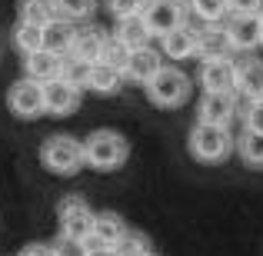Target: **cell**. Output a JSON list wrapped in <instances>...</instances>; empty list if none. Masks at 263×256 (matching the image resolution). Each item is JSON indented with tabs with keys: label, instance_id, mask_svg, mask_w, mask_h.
Returning a JSON list of instances; mask_svg holds the SVG:
<instances>
[{
	"label": "cell",
	"instance_id": "19",
	"mask_svg": "<svg viewBox=\"0 0 263 256\" xmlns=\"http://www.w3.org/2000/svg\"><path fill=\"white\" fill-rule=\"evenodd\" d=\"M73 33H77V27L70 24V20H50V24L44 27V50L47 53H57V57H67L70 53V44H73Z\"/></svg>",
	"mask_w": 263,
	"mask_h": 256
},
{
	"label": "cell",
	"instance_id": "35",
	"mask_svg": "<svg viewBox=\"0 0 263 256\" xmlns=\"http://www.w3.org/2000/svg\"><path fill=\"white\" fill-rule=\"evenodd\" d=\"M87 256H117L114 246H93V243H87Z\"/></svg>",
	"mask_w": 263,
	"mask_h": 256
},
{
	"label": "cell",
	"instance_id": "37",
	"mask_svg": "<svg viewBox=\"0 0 263 256\" xmlns=\"http://www.w3.org/2000/svg\"><path fill=\"white\" fill-rule=\"evenodd\" d=\"M147 256H157V253H147Z\"/></svg>",
	"mask_w": 263,
	"mask_h": 256
},
{
	"label": "cell",
	"instance_id": "8",
	"mask_svg": "<svg viewBox=\"0 0 263 256\" xmlns=\"http://www.w3.org/2000/svg\"><path fill=\"white\" fill-rule=\"evenodd\" d=\"M200 87L203 93H237V64L230 57L200 60Z\"/></svg>",
	"mask_w": 263,
	"mask_h": 256
},
{
	"label": "cell",
	"instance_id": "16",
	"mask_svg": "<svg viewBox=\"0 0 263 256\" xmlns=\"http://www.w3.org/2000/svg\"><path fill=\"white\" fill-rule=\"evenodd\" d=\"M24 70H27L24 77L37 80V84H50V80H57L60 70H64V57L37 50V53H30V57H24Z\"/></svg>",
	"mask_w": 263,
	"mask_h": 256
},
{
	"label": "cell",
	"instance_id": "23",
	"mask_svg": "<svg viewBox=\"0 0 263 256\" xmlns=\"http://www.w3.org/2000/svg\"><path fill=\"white\" fill-rule=\"evenodd\" d=\"M13 47H17L24 57H30V53L44 50V27H33V24H13Z\"/></svg>",
	"mask_w": 263,
	"mask_h": 256
},
{
	"label": "cell",
	"instance_id": "20",
	"mask_svg": "<svg viewBox=\"0 0 263 256\" xmlns=\"http://www.w3.org/2000/svg\"><path fill=\"white\" fill-rule=\"evenodd\" d=\"M100 44H103V33L87 27V30H77L73 33V44H70V60H80V64H97L100 57Z\"/></svg>",
	"mask_w": 263,
	"mask_h": 256
},
{
	"label": "cell",
	"instance_id": "17",
	"mask_svg": "<svg viewBox=\"0 0 263 256\" xmlns=\"http://www.w3.org/2000/svg\"><path fill=\"white\" fill-rule=\"evenodd\" d=\"M230 40H227V30L220 24H206L197 37V57L200 60H217V57H230Z\"/></svg>",
	"mask_w": 263,
	"mask_h": 256
},
{
	"label": "cell",
	"instance_id": "29",
	"mask_svg": "<svg viewBox=\"0 0 263 256\" xmlns=\"http://www.w3.org/2000/svg\"><path fill=\"white\" fill-rule=\"evenodd\" d=\"M87 70H90V64H80V60L64 57V70H60V80H67V84H73L77 90H84V87H87Z\"/></svg>",
	"mask_w": 263,
	"mask_h": 256
},
{
	"label": "cell",
	"instance_id": "1",
	"mask_svg": "<svg viewBox=\"0 0 263 256\" xmlns=\"http://www.w3.org/2000/svg\"><path fill=\"white\" fill-rule=\"evenodd\" d=\"M80 143H84V167L100 170V173L120 170L130 156V143L120 130H93Z\"/></svg>",
	"mask_w": 263,
	"mask_h": 256
},
{
	"label": "cell",
	"instance_id": "6",
	"mask_svg": "<svg viewBox=\"0 0 263 256\" xmlns=\"http://www.w3.org/2000/svg\"><path fill=\"white\" fill-rule=\"evenodd\" d=\"M7 107L17 120H37L44 116V84L30 77H20L13 80L10 90H7Z\"/></svg>",
	"mask_w": 263,
	"mask_h": 256
},
{
	"label": "cell",
	"instance_id": "21",
	"mask_svg": "<svg viewBox=\"0 0 263 256\" xmlns=\"http://www.w3.org/2000/svg\"><path fill=\"white\" fill-rule=\"evenodd\" d=\"M17 20L33 27H47L50 20H57L53 0H17Z\"/></svg>",
	"mask_w": 263,
	"mask_h": 256
},
{
	"label": "cell",
	"instance_id": "31",
	"mask_svg": "<svg viewBox=\"0 0 263 256\" xmlns=\"http://www.w3.org/2000/svg\"><path fill=\"white\" fill-rule=\"evenodd\" d=\"M243 130L263 133V100H253V103H247V110H243Z\"/></svg>",
	"mask_w": 263,
	"mask_h": 256
},
{
	"label": "cell",
	"instance_id": "5",
	"mask_svg": "<svg viewBox=\"0 0 263 256\" xmlns=\"http://www.w3.org/2000/svg\"><path fill=\"white\" fill-rule=\"evenodd\" d=\"M57 223H60V237L67 240H80L87 243L90 240V226H93V210L84 196H64L57 203Z\"/></svg>",
	"mask_w": 263,
	"mask_h": 256
},
{
	"label": "cell",
	"instance_id": "25",
	"mask_svg": "<svg viewBox=\"0 0 263 256\" xmlns=\"http://www.w3.org/2000/svg\"><path fill=\"white\" fill-rule=\"evenodd\" d=\"M127 57H130V50L114 37V33H110V37H103V44H100V57H97V64H107V67H114V70L123 73Z\"/></svg>",
	"mask_w": 263,
	"mask_h": 256
},
{
	"label": "cell",
	"instance_id": "34",
	"mask_svg": "<svg viewBox=\"0 0 263 256\" xmlns=\"http://www.w3.org/2000/svg\"><path fill=\"white\" fill-rule=\"evenodd\" d=\"M17 256H50V246H44V243H27Z\"/></svg>",
	"mask_w": 263,
	"mask_h": 256
},
{
	"label": "cell",
	"instance_id": "3",
	"mask_svg": "<svg viewBox=\"0 0 263 256\" xmlns=\"http://www.w3.org/2000/svg\"><path fill=\"white\" fill-rule=\"evenodd\" d=\"M40 163L53 176H77L84 170V143L70 133H53L40 143Z\"/></svg>",
	"mask_w": 263,
	"mask_h": 256
},
{
	"label": "cell",
	"instance_id": "9",
	"mask_svg": "<svg viewBox=\"0 0 263 256\" xmlns=\"http://www.w3.org/2000/svg\"><path fill=\"white\" fill-rule=\"evenodd\" d=\"M230 50H257L260 47V13H230V24L223 27Z\"/></svg>",
	"mask_w": 263,
	"mask_h": 256
},
{
	"label": "cell",
	"instance_id": "24",
	"mask_svg": "<svg viewBox=\"0 0 263 256\" xmlns=\"http://www.w3.org/2000/svg\"><path fill=\"white\" fill-rule=\"evenodd\" d=\"M237 153L247 167H263V133L243 130V133L237 136Z\"/></svg>",
	"mask_w": 263,
	"mask_h": 256
},
{
	"label": "cell",
	"instance_id": "27",
	"mask_svg": "<svg viewBox=\"0 0 263 256\" xmlns=\"http://www.w3.org/2000/svg\"><path fill=\"white\" fill-rule=\"evenodd\" d=\"M190 10L203 24H220L223 17H230V0H190Z\"/></svg>",
	"mask_w": 263,
	"mask_h": 256
},
{
	"label": "cell",
	"instance_id": "4",
	"mask_svg": "<svg viewBox=\"0 0 263 256\" xmlns=\"http://www.w3.org/2000/svg\"><path fill=\"white\" fill-rule=\"evenodd\" d=\"M143 93H147V100L154 103V107L177 110V107H183L186 96H190V77H186L183 70H177V67L163 64L160 70H157V77L143 84Z\"/></svg>",
	"mask_w": 263,
	"mask_h": 256
},
{
	"label": "cell",
	"instance_id": "14",
	"mask_svg": "<svg viewBox=\"0 0 263 256\" xmlns=\"http://www.w3.org/2000/svg\"><path fill=\"white\" fill-rule=\"evenodd\" d=\"M127 230H130V226L123 223L120 213L100 210V213H93V226H90V240H87V243H93V246H114Z\"/></svg>",
	"mask_w": 263,
	"mask_h": 256
},
{
	"label": "cell",
	"instance_id": "18",
	"mask_svg": "<svg viewBox=\"0 0 263 256\" xmlns=\"http://www.w3.org/2000/svg\"><path fill=\"white\" fill-rule=\"evenodd\" d=\"M84 90H93L97 96H114V93L123 90V73L114 70V67H107V64H90Z\"/></svg>",
	"mask_w": 263,
	"mask_h": 256
},
{
	"label": "cell",
	"instance_id": "12",
	"mask_svg": "<svg viewBox=\"0 0 263 256\" xmlns=\"http://www.w3.org/2000/svg\"><path fill=\"white\" fill-rule=\"evenodd\" d=\"M163 67V53L154 50V47H137L130 50L127 67H123V80H134V84H147V80L157 77V70Z\"/></svg>",
	"mask_w": 263,
	"mask_h": 256
},
{
	"label": "cell",
	"instance_id": "26",
	"mask_svg": "<svg viewBox=\"0 0 263 256\" xmlns=\"http://www.w3.org/2000/svg\"><path fill=\"white\" fill-rule=\"evenodd\" d=\"M114 250H117V256H147V253H154L150 250V237L140 233V230H127L114 243Z\"/></svg>",
	"mask_w": 263,
	"mask_h": 256
},
{
	"label": "cell",
	"instance_id": "13",
	"mask_svg": "<svg viewBox=\"0 0 263 256\" xmlns=\"http://www.w3.org/2000/svg\"><path fill=\"white\" fill-rule=\"evenodd\" d=\"M197 37L200 30L190 24H180L177 30H170L167 37H160V53L170 60H190L197 57Z\"/></svg>",
	"mask_w": 263,
	"mask_h": 256
},
{
	"label": "cell",
	"instance_id": "33",
	"mask_svg": "<svg viewBox=\"0 0 263 256\" xmlns=\"http://www.w3.org/2000/svg\"><path fill=\"white\" fill-rule=\"evenodd\" d=\"M230 13H263V0H230Z\"/></svg>",
	"mask_w": 263,
	"mask_h": 256
},
{
	"label": "cell",
	"instance_id": "28",
	"mask_svg": "<svg viewBox=\"0 0 263 256\" xmlns=\"http://www.w3.org/2000/svg\"><path fill=\"white\" fill-rule=\"evenodd\" d=\"M53 10H57L60 20L77 24V20H87L93 13V0H53Z\"/></svg>",
	"mask_w": 263,
	"mask_h": 256
},
{
	"label": "cell",
	"instance_id": "10",
	"mask_svg": "<svg viewBox=\"0 0 263 256\" xmlns=\"http://www.w3.org/2000/svg\"><path fill=\"white\" fill-rule=\"evenodd\" d=\"M237 116V96L233 93H203L197 107V123L210 127H230Z\"/></svg>",
	"mask_w": 263,
	"mask_h": 256
},
{
	"label": "cell",
	"instance_id": "22",
	"mask_svg": "<svg viewBox=\"0 0 263 256\" xmlns=\"http://www.w3.org/2000/svg\"><path fill=\"white\" fill-rule=\"evenodd\" d=\"M114 37L120 40L127 50H137V47H147V40H150V30L143 27V17L137 13V17H123V20H117V30H114Z\"/></svg>",
	"mask_w": 263,
	"mask_h": 256
},
{
	"label": "cell",
	"instance_id": "36",
	"mask_svg": "<svg viewBox=\"0 0 263 256\" xmlns=\"http://www.w3.org/2000/svg\"><path fill=\"white\" fill-rule=\"evenodd\" d=\"M260 44H263V13H260Z\"/></svg>",
	"mask_w": 263,
	"mask_h": 256
},
{
	"label": "cell",
	"instance_id": "30",
	"mask_svg": "<svg viewBox=\"0 0 263 256\" xmlns=\"http://www.w3.org/2000/svg\"><path fill=\"white\" fill-rule=\"evenodd\" d=\"M143 7H147V0H107V10L114 13L117 20L137 17V13H143Z\"/></svg>",
	"mask_w": 263,
	"mask_h": 256
},
{
	"label": "cell",
	"instance_id": "15",
	"mask_svg": "<svg viewBox=\"0 0 263 256\" xmlns=\"http://www.w3.org/2000/svg\"><path fill=\"white\" fill-rule=\"evenodd\" d=\"M237 93L247 96V103L263 100V60L247 57L237 64Z\"/></svg>",
	"mask_w": 263,
	"mask_h": 256
},
{
	"label": "cell",
	"instance_id": "2",
	"mask_svg": "<svg viewBox=\"0 0 263 256\" xmlns=\"http://www.w3.org/2000/svg\"><path fill=\"white\" fill-rule=\"evenodd\" d=\"M190 156L200 163H223L230 160V153L237 150V136L230 133V127H210V123H193L190 136H186Z\"/></svg>",
	"mask_w": 263,
	"mask_h": 256
},
{
	"label": "cell",
	"instance_id": "11",
	"mask_svg": "<svg viewBox=\"0 0 263 256\" xmlns=\"http://www.w3.org/2000/svg\"><path fill=\"white\" fill-rule=\"evenodd\" d=\"M77 107H80V90L73 84H67V80H60V77L50 80V84H44V113L67 116Z\"/></svg>",
	"mask_w": 263,
	"mask_h": 256
},
{
	"label": "cell",
	"instance_id": "7",
	"mask_svg": "<svg viewBox=\"0 0 263 256\" xmlns=\"http://www.w3.org/2000/svg\"><path fill=\"white\" fill-rule=\"evenodd\" d=\"M140 17H143V27L150 30V37H167L170 30H177L183 24V4L180 0H147Z\"/></svg>",
	"mask_w": 263,
	"mask_h": 256
},
{
	"label": "cell",
	"instance_id": "32",
	"mask_svg": "<svg viewBox=\"0 0 263 256\" xmlns=\"http://www.w3.org/2000/svg\"><path fill=\"white\" fill-rule=\"evenodd\" d=\"M50 256H87V243H80V240H67V237H60L57 243L50 246Z\"/></svg>",
	"mask_w": 263,
	"mask_h": 256
}]
</instances>
